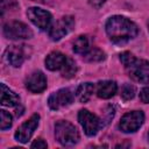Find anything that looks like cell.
I'll return each mask as SVG.
<instances>
[{"label": "cell", "instance_id": "cell-24", "mask_svg": "<svg viewBox=\"0 0 149 149\" xmlns=\"http://www.w3.org/2000/svg\"><path fill=\"white\" fill-rule=\"evenodd\" d=\"M140 99L144 104H149V86L144 87L140 91Z\"/></svg>", "mask_w": 149, "mask_h": 149}, {"label": "cell", "instance_id": "cell-16", "mask_svg": "<svg viewBox=\"0 0 149 149\" xmlns=\"http://www.w3.org/2000/svg\"><path fill=\"white\" fill-rule=\"evenodd\" d=\"M95 87L92 83H83L76 90V98L80 102H87L91 99Z\"/></svg>", "mask_w": 149, "mask_h": 149}, {"label": "cell", "instance_id": "cell-17", "mask_svg": "<svg viewBox=\"0 0 149 149\" xmlns=\"http://www.w3.org/2000/svg\"><path fill=\"white\" fill-rule=\"evenodd\" d=\"M84 59L86 62L93 63V62H101L105 59V52L98 48H93V49H88L85 54H84Z\"/></svg>", "mask_w": 149, "mask_h": 149}, {"label": "cell", "instance_id": "cell-1", "mask_svg": "<svg viewBox=\"0 0 149 149\" xmlns=\"http://www.w3.org/2000/svg\"><path fill=\"white\" fill-rule=\"evenodd\" d=\"M105 29L109 40L116 44H122L133 40L139 33L137 26L129 19L121 15L109 17L106 22Z\"/></svg>", "mask_w": 149, "mask_h": 149}, {"label": "cell", "instance_id": "cell-13", "mask_svg": "<svg viewBox=\"0 0 149 149\" xmlns=\"http://www.w3.org/2000/svg\"><path fill=\"white\" fill-rule=\"evenodd\" d=\"M116 90H118L116 83L113 81V80L99 81L97 84V87H95L97 95L99 98H101V99H109V98H112L116 93Z\"/></svg>", "mask_w": 149, "mask_h": 149}, {"label": "cell", "instance_id": "cell-29", "mask_svg": "<svg viewBox=\"0 0 149 149\" xmlns=\"http://www.w3.org/2000/svg\"><path fill=\"white\" fill-rule=\"evenodd\" d=\"M148 137H149V134H148Z\"/></svg>", "mask_w": 149, "mask_h": 149}, {"label": "cell", "instance_id": "cell-20", "mask_svg": "<svg viewBox=\"0 0 149 149\" xmlns=\"http://www.w3.org/2000/svg\"><path fill=\"white\" fill-rule=\"evenodd\" d=\"M135 95V87L130 84H125L121 88V98L123 100H130Z\"/></svg>", "mask_w": 149, "mask_h": 149}, {"label": "cell", "instance_id": "cell-12", "mask_svg": "<svg viewBox=\"0 0 149 149\" xmlns=\"http://www.w3.org/2000/svg\"><path fill=\"white\" fill-rule=\"evenodd\" d=\"M26 87L33 93H41L47 88V78L41 71H34L26 78Z\"/></svg>", "mask_w": 149, "mask_h": 149}, {"label": "cell", "instance_id": "cell-21", "mask_svg": "<svg viewBox=\"0 0 149 149\" xmlns=\"http://www.w3.org/2000/svg\"><path fill=\"white\" fill-rule=\"evenodd\" d=\"M0 114H1V122H0V128L1 130H6L8 128L12 127V115L9 113H7L6 111L1 109L0 111Z\"/></svg>", "mask_w": 149, "mask_h": 149}, {"label": "cell", "instance_id": "cell-18", "mask_svg": "<svg viewBox=\"0 0 149 149\" xmlns=\"http://www.w3.org/2000/svg\"><path fill=\"white\" fill-rule=\"evenodd\" d=\"M61 73L64 78H72L77 73V64L72 58H68L63 68L61 69Z\"/></svg>", "mask_w": 149, "mask_h": 149}, {"label": "cell", "instance_id": "cell-26", "mask_svg": "<svg viewBox=\"0 0 149 149\" xmlns=\"http://www.w3.org/2000/svg\"><path fill=\"white\" fill-rule=\"evenodd\" d=\"M105 1H106V0H88L90 5L93 6L94 8H99V7H101V6L105 3Z\"/></svg>", "mask_w": 149, "mask_h": 149}, {"label": "cell", "instance_id": "cell-11", "mask_svg": "<svg viewBox=\"0 0 149 149\" xmlns=\"http://www.w3.org/2000/svg\"><path fill=\"white\" fill-rule=\"evenodd\" d=\"M73 101V94L69 88H61L57 92H54L49 99H48V105L51 109L57 111L62 107H66L71 105Z\"/></svg>", "mask_w": 149, "mask_h": 149}, {"label": "cell", "instance_id": "cell-14", "mask_svg": "<svg viewBox=\"0 0 149 149\" xmlns=\"http://www.w3.org/2000/svg\"><path fill=\"white\" fill-rule=\"evenodd\" d=\"M66 59H68V57L64 54H62L59 51H52L45 58V66L50 71L61 70L63 68V65L65 64Z\"/></svg>", "mask_w": 149, "mask_h": 149}, {"label": "cell", "instance_id": "cell-4", "mask_svg": "<svg viewBox=\"0 0 149 149\" xmlns=\"http://www.w3.org/2000/svg\"><path fill=\"white\" fill-rule=\"evenodd\" d=\"M128 76L141 84H149V62L144 59H136L126 66Z\"/></svg>", "mask_w": 149, "mask_h": 149}, {"label": "cell", "instance_id": "cell-9", "mask_svg": "<svg viewBox=\"0 0 149 149\" xmlns=\"http://www.w3.org/2000/svg\"><path fill=\"white\" fill-rule=\"evenodd\" d=\"M27 16L41 30L49 29L51 22V14L48 10H44L38 7H30L27 10Z\"/></svg>", "mask_w": 149, "mask_h": 149}, {"label": "cell", "instance_id": "cell-28", "mask_svg": "<svg viewBox=\"0 0 149 149\" xmlns=\"http://www.w3.org/2000/svg\"><path fill=\"white\" fill-rule=\"evenodd\" d=\"M148 29H149V22H148Z\"/></svg>", "mask_w": 149, "mask_h": 149}, {"label": "cell", "instance_id": "cell-19", "mask_svg": "<svg viewBox=\"0 0 149 149\" xmlns=\"http://www.w3.org/2000/svg\"><path fill=\"white\" fill-rule=\"evenodd\" d=\"M88 50V40L85 35H80L76 38L73 42V51L76 54H81L84 55Z\"/></svg>", "mask_w": 149, "mask_h": 149}, {"label": "cell", "instance_id": "cell-3", "mask_svg": "<svg viewBox=\"0 0 149 149\" xmlns=\"http://www.w3.org/2000/svg\"><path fill=\"white\" fill-rule=\"evenodd\" d=\"M3 35L9 40H24L33 37V30L23 22L10 21L3 26Z\"/></svg>", "mask_w": 149, "mask_h": 149}, {"label": "cell", "instance_id": "cell-5", "mask_svg": "<svg viewBox=\"0 0 149 149\" xmlns=\"http://www.w3.org/2000/svg\"><path fill=\"white\" fill-rule=\"evenodd\" d=\"M144 121V114L142 111H133L126 113L120 120V129L123 133H134L136 132Z\"/></svg>", "mask_w": 149, "mask_h": 149}, {"label": "cell", "instance_id": "cell-2", "mask_svg": "<svg viewBox=\"0 0 149 149\" xmlns=\"http://www.w3.org/2000/svg\"><path fill=\"white\" fill-rule=\"evenodd\" d=\"M55 137L64 147H72L79 141V133L74 125L61 120L55 125Z\"/></svg>", "mask_w": 149, "mask_h": 149}, {"label": "cell", "instance_id": "cell-8", "mask_svg": "<svg viewBox=\"0 0 149 149\" xmlns=\"http://www.w3.org/2000/svg\"><path fill=\"white\" fill-rule=\"evenodd\" d=\"M31 50L26 44H19V45H10L6 50V58L7 62L14 66L19 68L22 65V63L29 57Z\"/></svg>", "mask_w": 149, "mask_h": 149}, {"label": "cell", "instance_id": "cell-22", "mask_svg": "<svg viewBox=\"0 0 149 149\" xmlns=\"http://www.w3.org/2000/svg\"><path fill=\"white\" fill-rule=\"evenodd\" d=\"M120 61L126 68V66H128L129 64H132L135 61V56L129 51H125V52L120 54Z\"/></svg>", "mask_w": 149, "mask_h": 149}, {"label": "cell", "instance_id": "cell-6", "mask_svg": "<svg viewBox=\"0 0 149 149\" xmlns=\"http://www.w3.org/2000/svg\"><path fill=\"white\" fill-rule=\"evenodd\" d=\"M78 121L81 125L85 134L87 136H94L101 127V121L99 118L87 109H80L78 113Z\"/></svg>", "mask_w": 149, "mask_h": 149}, {"label": "cell", "instance_id": "cell-10", "mask_svg": "<svg viewBox=\"0 0 149 149\" xmlns=\"http://www.w3.org/2000/svg\"><path fill=\"white\" fill-rule=\"evenodd\" d=\"M38 121H40V115L38 114H34L31 115L24 123H22L17 130L15 132V140L21 142V143H26L30 140L33 133L35 132V129L38 126Z\"/></svg>", "mask_w": 149, "mask_h": 149}, {"label": "cell", "instance_id": "cell-7", "mask_svg": "<svg viewBox=\"0 0 149 149\" xmlns=\"http://www.w3.org/2000/svg\"><path fill=\"white\" fill-rule=\"evenodd\" d=\"M74 27V19L72 16H63L49 28V36L52 41H59L68 35Z\"/></svg>", "mask_w": 149, "mask_h": 149}, {"label": "cell", "instance_id": "cell-27", "mask_svg": "<svg viewBox=\"0 0 149 149\" xmlns=\"http://www.w3.org/2000/svg\"><path fill=\"white\" fill-rule=\"evenodd\" d=\"M34 1H42V0H34Z\"/></svg>", "mask_w": 149, "mask_h": 149}, {"label": "cell", "instance_id": "cell-15", "mask_svg": "<svg viewBox=\"0 0 149 149\" xmlns=\"http://www.w3.org/2000/svg\"><path fill=\"white\" fill-rule=\"evenodd\" d=\"M0 88H1V93H0V102H1V105L8 106V107H15V106L20 105V97L15 92H13L5 84H1Z\"/></svg>", "mask_w": 149, "mask_h": 149}, {"label": "cell", "instance_id": "cell-23", "mask_svg": "<svg viewBox=\"0 0 149 149\" xmlns=\"http://www.w3.org/2000/svg\"><path fill=\"white\" fill-rule=\"evenodd\" d=\"M17 2L15 0H1V8H2V14L8 10V9H14L17 8Z\"/></svg>", "mask_w": 149, "mask_h": 149}, {"label": "cell", "instance_id": "cell-25", "mask_svg": "<svg viewBox=\"0 0 149 149\" xmlns=\"http://www.w3.org/2000/svg\"><path fill=\"white\" fill-rule=\"evenodd\" d=\"M47 147H48L47 142H44V140H42V139H37V140H35V141L30 144V148H37V149L47 148Z\"/></svg>", "mask_w": 149, "mask_h": 149}]
</instances>
